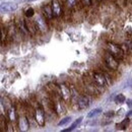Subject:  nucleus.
I'll return each instance as SVG.
<instances>
[{
	"mask_svg": "<svg viewBox=\"0 0 132 132\" xmlns=\"http://www.w3.org/2000/svg\"><path fill=\"white\" fill-rule=\"evenodd\" d=\"M107 48H108V51L114 56L116 57L118 60H121L123 58V55H124V51L122 49V47L116 45L114 43H108L107 44Z\"/></svg>",
	"mask_w": 132,
	"mask_h": 132,
	"instance_id": "nucleus-1",
	"label": "nucleus"
},
{
	"mask_svg": "<svg viewBox=\"0 0 132 132\" xmlns=\"http://www.w3.org/2000/svg\"><path fill=\"white\" fill-rule=\"evenodd\" d=\"M104 60H105V63L106 65L108 66L111 70H117L118 67H119V62H118V59L114 57L109 51L105 54V57H104Z\"/></svg>",
	"mask_w": 132,
	"mask_h": 132,
	"instance_id": "nucleus-2",
	"label": "nucleus"
},
{
	"mask_svg": "<svg viewBox=\"0 0 132 132\" xmlns=\"http://www.w3.org/2000/svg\"><path fill=\"white\" fill-rule=\"evenodd\" d=\"M58 87H59V95L62 98V100L64 102H69L72 98V92L69 89V87L65 85L64 83L59 84Z\"/></svg>",
	"mask_w": 132,
	"mask_h": 132,
	"instance_id": "nucleus-3",
	"label": "nucleus"
},
{
	"mask_svg": "<svg viewBox=\"0 0 132 132\" xmlns=\"http://www.w3.org/2000/svg\"><path fill=\"white\" fill-rule=\"evenodd\" d=\"M35 23L37 27V30L41 33H47L48 32V24L46 21V18L42 16V15H38L35 19Z\"/></svg>",
	"mask_w": 132,
	"mask_h": 132,
	"instance_id": "nucleus-4",
	"label": "nucleus"
},
{
	"mask_svg": "<svg viewBox=\"0 0 132 132\" xmlns=\"http://www.w3.org/2000/svg\"><path fill=\"white\" fill-rule=\"evenodd\" d=\"M93 80L98 85V87H104V86H106L108 84L106 76H105V73L94 72L93 73Z\"/></svg>",
	"mask_w": 132,
	"mask_h": 132,
	"instance_id": "nucleus-5",
	"label": "nucleus"
},
{
	"mask_svg": "<svg viewBox=\"0 0 132 132\" xmlns=\"http://www.w3.org/2000/svg\"><path fill=\"white\" fill-rule=\"evenodd\" d=\"M35 119L38 123V125L40 127H44L45 123H46V119H45V113L42 110V108H37L35 111Z\"/></svg>",
	"mask_w": 132,
	"mask_h": 132,
	"instance_id": "nucleus-6",
	"label": "nucleus"
},
{
	"mask_svg": "<svg viewBox=\"0 0 132 132\" xmlns=\"http://www.w3.org/2000/svg\"><path fill=\"white\" fill-rule=\"evenodd\" d=\"M51 8L54 17H59L62 14V8L59 0H51Z\"/></svg>",
	"mask_w": 132,
	"mask_h": 132,
	"instance_id": "nucleus-7",
	"label": "nucleus"
},
{
	"mask_svg": "<svg viewBox=\"0 0 132 132\" xmlns=\"http://www.w3.org/2000/svg\"><path fill=\"white\" fill-rule=\"evenodd\" d=\"M1 12H12L17 9V4L13 2H2L0 5Z\"/></svg>",
	"mask_w": 132,
	"mask_h": 132,
	"instance_id": "nucleus-8",
	"label": "nucleus"
},
{
	"mask_svg": "<svg viewBox=\"0 0 132 132\" xmlns=\"http://www.w3.org/2000/svg\"><path fill=\"white\" fill-rule=\"evenodd\" d=\"M90 105V99L87 96H81L77 101V107L79 110H85Z\"/></svg>",
	"mask_w": 132,
	"mask_h": 132,
	"instance_id": "nucleus-9",
	"label": "nucleus"
},
{
	"mask_svg": "<svg viewBox=\"0 0 132 132\" xmlns=\"http://www.w3.org/2000/svg\"><path fill=\"white\" fill-rule=\"evenodd\" d=\"M18 128L20 131H28L30 129V123L29 120L27 119V117L24 116H20L18 117Z\"/></svg>",
	"mask_w": 132,
	"mask_h": 132,
	"instance_id": "nucleus-10",
	"label": "nucleus"
},
{
	"mask_svg": "<svg viewBox=\"0 0 132 132\" xmlns=\"http://www.w3.org/2000/svg\"><path fill=\"white\" fill-rule=\"evenodd\" d=\"M54 108H55V111H57L58 114H61V113H64L65 112V109H64L63 104H62V98L61 99H58L56 101V103L54 105Z\"/></svg>",
	"mask_w": 132,
	"mask_h": 132,
	"instance_id": "nucleus-11",
	"label": "nucleus"
},
{
	"mask_svg": "<svg viewBox=\"0 0 132 132\" xmlns=\"http://www.w3.org/2000/svg\"><path fill=\"white\" fill-rule=\"evenodd\" d=\"M82 119H83V117H79L78 119H76L71 125H70V127L69 128H66V129H64L63 130V132H68V131H72V130H74L76 127H78V125L82 122Z\"/></svg>",
	"mask_w": 132,
	"mask_h": 132,
	"instance_id": "nucleus-12",
	"label": "nucleus"
},
{
	"mask_svg": "<svg viewBox=\"0 0 132 132\" xmlns=\"http://www.w3.org/2000/svg\"><path fill=\"white\" fill-rule=\"evenodd\" d=\"M26 26H27V29H28V31H29V33L32 34V35H35L36 33V31H37V27H36V23H35V21L32 22V21H26Z\"/></svg>",
	"mask_w": 132,
	"mask_h": 132,
	"instance_id": "nucleus-13",
	"label": "nucleus"
},
{
	"mask_svg": "<svg viewBox=\"0 0 132 132\" xmlns=\"http://www.w3.org/2000/svg\"><path fill=\"white\" fill-rule=\"evenodd\" d=\"M7 114H8V118L10 121H15L16 120V114H15V109L14 107H10L7 111Z\"/></svg>",
	"mask_w": 132,
	"mask_h": 132,
	"instance_id": "nucleus-14",
	"label": "nucleus"
},
{
	"mask_svg": "<svg viewBox=\"0 0 132 132\" xmlns=\"http://www.w3.org/2000/svg\"><path fill=\"white\" fill-rule=\"evenodd\" d=\"M102 112H103V110H102L101 108H97V109H94V110L89 111V112L87 113L86 117H87V118H94V117H96V116L100 115Z\"/></svg>",
	"mask_w": 132,
	"mask_h": 132,
	"instance_id": "nucleus-15",
	"label": "nucleus"
},
{
	"mask_svg": "<svg viewBox=\"0 0 132 132\" xmlns=\"http://www.w3.org/2000/svg\"><path fill=\"white\" fill-rule=\"evenodd\" d=\"M44 12H45V15L47 18H52V17L54 16L53 15V12H52V8H51V5H46V6H44Z\"/></svg>",
	"mask_w": 132,
	"mask_h": 132,
	"instance_id": "nucleus-16",
	"label": "nucleus"
},
{
	"mask_svg": "<svg viewBox=\"0 0 132 132\" xmlns=\"http://www.w3.org/2000/svg\"><path fill=\"white\" fill-rule=\"evenodd\" d=\"M128 125H129V118L127 117V118H126V119H124L120 124H118V125H117V127H120L121 129H123V130H124V129H126V128L128 127Z\"/></svg>",
	"mask_w": 132,
	"mask_h": 132,
	"instance_id": "nucleus-17",
	"label": "nucleus"
},
{
	"mask_svg": "<svg viewBox=\"0 0 132 132\" xmlns=\"http://www.w3.org/2000/svg\"><path fill=\"white\" fill-rule=\"evenodd\" d=\"M125 101H126V98L124 97V95L119 94V95H117V96H116V98H115L116 104H123Z\"/></svg>",
	"mask_w": 132,
	"mask_h": 132,
	"instance_id": "nucleus-18",
	"label": "nucleus"
},
{
	"mask_svg": "<svg viewBox=\"0 0 132 132\" xmlns=\"http://www.w3.org/2000/svg\"><path fill=\"white\" fill-rule=\"evenodd\" d=\"M24 14H26V16L27 17H33L35 15V10H34V8L32 7H30V8H28L27 10H26V12H24Z\"/></svg>",
	"mask_w": 132,
	"mask_h": 132,
	"instance_id": "nucleus-19",
	"label": "nucleus"
},
{
	"mask_svg": "<svg viewBox=\"0 0 132 132\" xmlns=\"http://www.w3.org/2000/svg\"><path fill=\"white\" fill-rule=\"evenodd\" d=\"M70 120H71V117H65L64 119H62L61 121H59L58 126H63V125H65L68 122H70Z\"/></svg>",
	"mask_w": 132,
	"mask_h": 132,
	"instance_id": "nucleus-20",
	"label": "nucleus"
},
{
	"mask_svg": "<svg viewBox=\"0 0 132 132\" xmlns=\"http://www.w3.org/2000/svg\"><path fill=\"white\" fill-rule=\"evenodd\" d=\"M76 2H77V0H66V4L69 8L74 7V5H76Z\"/></svg>",
	"mask_w": 132,
	"mask_h": 132,
	"instance_id": "nucleus-21",
	"label": "nucleus"
},
{
	"mask_svg": "<svg viewBox=\"0 0 132 132\" xmlns=\"http://www.w3.org/2000/svg\"><path fill=\"white\" fill-rule=\"evenodd\" d=\"M125 45L127 46V50H128V51H132V41L131 40L127 41V42L125 43Z\"/></svg>",
	"mask_w": 132,
	"mask_h": 132,
	"instance_id": "nucleus-22",
	"label": "nucleus"
},
{
	"mask_svg": "<svg viewBox=\"0 0 132 132\" xmlns=\"http://www.w3.org/2000/svg\"><path fill=\"white\" fill-rule=\"evenodd\" d=\"M127 105H128V107H130V108H131L132 107V100H130V99L127 100Z\"/></svg>",
	"mask_w": 132,
	"mask_h": 132,
	"instance_id": "nucleus-23",
	"label": "nucleus"
},
{
	"mask_svg": "<svg viewBox=\"0 0 132 132\" xmlns=\"http://www.w3.org/2000/svg\"><path fill=\"white\" fill-rule=\"evenodd\" d=\"M83 2H84L86 5H90V4H92V0H83Z\"/></svg>",
	"mask_w": 132,
	"mask_h": 132,
	"instance_id": "nucleus-24",
	"label": "nucleus"
},
{
	"mask_svg": "<svg viewBox=\"0 0 132 132\" xmlns=\"http://www.w3.org/2000/svg\"><path fill=\"white\" fill-rule=\"evenodd\" d=\"M1 32H2V42H3L4 39H5V34H4V29H3V28H2V31H1Z\"/></svg>",
	"mask_w": 132,
	"mask_h": 132,
	"instance_id": "nucleus-25",
	"label": "nucleus"
},
{
	"mask_svg": "<svg viewBox=\"0 0 132 132\" xmlns=\"http://www.w3.org/2000/svg\"><path fill=\"white\" fill-rule=\"evenodd\" d=\"M105 115H106V116H113V115H114V112H112V111H111V112H108V113H106Z\"/></svg>",
	"mask_w": 132,
	"mask_h": 132,
	"instance_id": "nucleus-26",
	"label": "nucleus"
},
{
	"mask_svg": "<svg viewBox=\"0 0 132 132\" xmlns=\"http://www.w3.org/2000/svg\"><path fill=\"white\" fill-rule=\"evenodd\" d=\"M127 117H128V118H131V117H132V110H131V111H129V112L127 113Z\"/></svg>",
	"mask_w": 132,
	"mask_h": 132,
	"instance_id": "nucleus-27",
	"label": "nucleus"
},
{
	"mask_svg": "<svg viewBox=\"0 0 132 132\" xmlns=\"http://www.w3.org/2000/svg\"><path fill=\"white\" fill-rule=\"evenodd\" d=\"M29 1H30V2H31V1H35V0H29Z\"/></svg>",
	"mask_w": 132,
	"mask_h": 132,
	"instance_id": "nucleus-28",
	"label": "nucleus"
},
{
	"mask_svg": "<svg viewBox=\"0 0 132 132\" xmlns=\"http://www.w3.org/2000/svg\"><path fill=\"white\" fill-rule=\"evenodd\" d=\"M99 1H101V0H99Z\"/></svg>",
	"mask_w": 132,
	"mask_h": 132,
	"instance_id": "nucleus-29",
	"label": "nucleus"
}]
</instances>
